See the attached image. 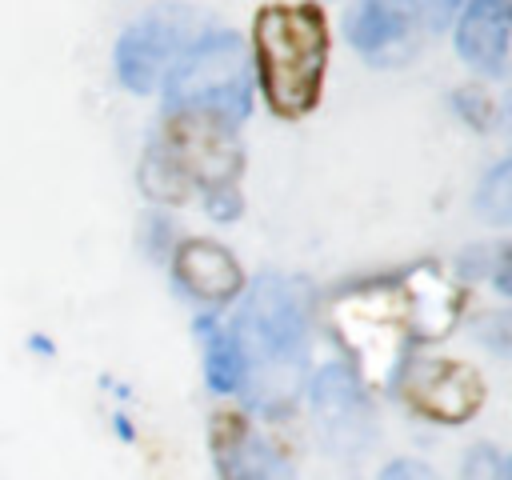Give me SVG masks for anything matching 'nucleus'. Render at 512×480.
<instances>
[{
	"instance_id": "f03ea898",
	"label": "nucleus",
	"mask_w": 512,
	"mask_h": 480,
	"mask_svg": "<svg viewBox=\"0 0 512 480\" xmlns=\"http://www.w3.org/2000/svg\"><path fill=\"white\" fill-rule=\"evenodd\" d=\"M312 324V288L300 276H256L232 336L244 352V384L260 408H288L300 392Z\"/></svg>"
},
{
	"instance_id": "9d476101",
	"label": "nucleus",
	"mask_w": 512,
	"mask_h": 480,
	"mask_svg": "<svg viewBox=\"0 0 512 480\" xmlns=\"http://www.w3.org/2000/svg\"><path fill=\"white\" fill-rule=\"evenodd\" d=\"M312 412L324 428V440L340 452H356L372 440V408L356 384V376L340 364H328L312 380Z\"/></svg>"
},
{
	"instance_id": "ddd939ff",
	"label": "nucleus",
	"mask_w": 512,
	"mask_h": 480,
	"mask_svg": "<svg viewBox=\"0 0 512 480\" xmlns=\"http://www.w3.org/2000/svg\"><path fill=\"white\" fill-rule=\"evenodd\" d=\"M196 328L204 336V380H208V388L220 392V396L240 392L248 368H244V352H240L232 328H220L212 320H200Z\"/></svg>"
},
{
	"instance_id": "412c9836",
	"label": "nucleus",
	"mask_w": 512,
	"mask_h": 480,
	"mask_svg": "<svg viewBox=\"0 0 512 480\" xmlns=\"http://www.w3.org/2000/svg\"><path fill=\"white\" fill-rule=\"evenodd\" d=\"M504 480H512V460H508V464H504Z\"/></svg>"
},
{
	"instance_id": "f8f14e48",
	"label": "nucleus",
	"mask_w": 512,
	"mask_h": 480,
	"mask_svg": "<svg viewBox=\"0 0 512 480\" xmlns=\"http://www.w3.org/2000/svg\"><path fill=\"white\" fill-rule=\"evenodd\" d=\"M512 44V0H468L456 20V52L476 72H504Z\"/></svg>"
},
{
	"instance_id": "0eeeda50",
	"label": "nucleus",
	"mask_w": 512,
	"mask_h": 480,
	"mask_svg": "<svg viewBox=\"0 0 512 480\" xmlns=\"http://www.w3.org/2000/svg\"><path fill=\"white\" fill-rule=\"evenodd\" d=\"M396 392L408 404V412L432 420V424H468L484 408V376L464 364V360H444V356H424V360H404L396 372Z\"/></svg>"
},
{
	"instance_id": "f3484780",
	"label": "nucleus",
	"mask_w": 512,
	"mask_h": 480,
	"mask_svg": "<svg viewBox=\"0 0 512 480\" xmlns=\"http://www.w3.org/2000/svg\"><path fill=\"white\" fill-rule=\"evenodd\" d=\"M464 480H504V460L492 444H476L464 456Z\"/></svg>"
},
{
	"instance_id": "dca6fc26",
	"label": "nucleus",
	"mask_w": 512,
	"mask_h": 480,
	"mask_svg": "<svg viewBox=\"0 0 512 480\" xmlns=\"http://www.w3.org/2000/svg\"><path fill=\"white\" fill-rule=\"evenodd\" d=\"M448 100H452L456 116H460L468 128H476V132L492 128V116H496V108H492V96L484 92V84H460V88H456Z\"/></svg>"
},
{
	"instance_id": "2eb2a0df",
	"label": "nucleus",
	"mask_w": 512,
	"mask_h": 480,
	"mask_svg": "<svg viewBox=\"0 0 512 480\" xmlns=\"http://www.w3.org/2000/svg\"><path fill=\"white\" fill-rule=\"evenodd\" d=\"M464 276H488L504 296H512V244H476L460 256Z\"/></svg>"
},
{
	"instance_id": "6ab92c4d",
	"label": "nucleus",
	"mask_w": 512,
	"mask_h": 480,
	"mask_svg": "<svg viewBox=\"0 0 512 480\" xmlns=\"http://www.w3.org/2000/svg\"><path fill=\"white\" fill-rule=\"evenodd\" d=\"M380 480H440V476L420 460H392Z\"/></svg>"
},
{
	"instance_id": "7ed1b4c3",
	"label": "nucleus",
	"mask_w": 512,
	"mask_h": 480,
	"mask_svg": "<svg viewBox=\"0 0 512 480\" xmlns=\"http://www.w3.org/2000/svg\"><path fill=\"white\" fill-rule=\"evenodd\" d=\"M328 16L316 0L264 4L252 20L256 84L272 116L300 120L320 104L328 72Z\"/></svg>"
},
{
	"instance_id": "4be33fe9",
	"label": "nucleus",
	"mask_w": 512,
	"mask_h": 480,
	"mask_svg": "<svg viewBox=\"0 0 512 480\" xmlns=\"http://www.w3.org/2000/svg\"><path fill=\"white\" fill-rule=\"evenodd\" d=\"M508 116H512V96H508Z\"/></svg>"
},
{
	"instance_id": "9b49d317",
	"label": "nucleus",
	"mask_w": 512,
	"mask_h": 480,
	"mask_svg": "<svg viewBox=\"0 0 512 480\" xmlns=\"http://www.w3.org/2000/svg\"><path fill=\"white\" fill-rule=\"evenodd\" d=\"M172 276H176V284H180L192 300L212 304V308L236 300L240 288H244V268H240V260H236L224 244L200 240V236L176 244V252H172Z\"/></svg>"
},
{
	"instance_id": "a211bd4d",
	"label": "nucleus",
	"mask_w": 512,
	"mask_h": 480,
	"mask_svg": "<svg viewBox=\"0 0 512 480\" xmlns=\"http://www.w3.org/2000/svg\"><path fill=\"white\" fill-rule=\"evenodd\" d=\"M480 336H484V344H488L492 352L512 356V316H488V320L480 324Z\"/></svg>"
},
{
	"instance_id": "39448f33",
	"label": "nucleus",
	"mask_w": 512,
	"mask_h": 480,
	"mask_svg": "<svg viewBox=\"0 0 512 480\" xmlns=\"http://www.w3.org/2000/svg\"><path fill=\"white\" fill-rule=\"evenodd\" d=\"M152 148L168 160V168L196 192L212 196L224 188H236L240 168H244V152L236 140V124H228L216 112H200V108H168Z\"/></svg>"
},
{
	"instance_id": "4468645a",
	"label": "nucleus",
	"mask_w": 512,
	"mask_h": 480,
	"mask_svg": "<svg viewBox=\"0 0 512 480\" xmlns=\"http://www.w3.org/2000/svg\"><path fill=\"white\" fill-rule=\"evenodd\" d=\"M476 216L488 224H512V156L500 160L476 188Z\"/></svg>"
},
{
	"instance_id": "20e7f679",
	"label": "nucleus",
	"mask_w": 512,
	"mask_h": 480,
	"mask_svg": "<svg viewBox=\"0 0 512 480\" xmlns=\"http://www.w3.org/2000/svg\"><path fill=\"white\" fill-rule=\"evenodd\" d=\"M168 108L216 112L240 124L252 108V68L236 32H204L168 72Z\"/></svg>"
},
{
	"instance_id": "f257e3e1",
	"label": "nucleus",
	"mask_w": 512,
	"mask_h": 480,
	"mask_svg": "<svg viewBox=\"0 0 512 480\" xmlns=\"http://www.w3.org/2000/svg\"><path fill=\"white\" fill-rule=\"evenodd\" d=\"M464 312V288L436 264L376 276L344 288L328 304V324L356 364V376L388 388L404 368L408 344L444 340Z\"/></svg>"
},
{
	"instance_id": "aec40b11",
	"label": "nucleus",
	"mask_w": 512,
	"mask_h": 480,
	"mask_svg": "<svg viewBox=\"0 0 512 480\" xmlns=\"http://www.w3.org/2000/svg\"><path fill=\"white\" fill-rule=\"evenodd\" d=\"M460 8V0H424V12H428V28H444L452 20V12Z\"/></svg>"
},
{
	"instance_id": "1a4fd4ad",
	"label": "nucleus",
	"mask_w": 512,
	"mask_h": 480,
	"mask_svg": "<svg viewBox=\"0 0 512 480\" xmlns=\"http://www.w3.org/2000/svg\"><path fill=\"white\" fill-rule=\"evenodd\" d=\"M216 480H296L288 460L252 428L240 408H216L208 420Z\"/></svg>"
},
{
	"instance_id": "423d86ee",
	"label": "nucleus",
	"mask_w": 512,
	"mask_h": 480,
	"mask_svg": "<svg viewBox=\"0 0 512 480\" xmlns=\"http://www.w3.org/2000/svg\"><path fill=\"white\" fill-rule=\"evenodd\" d=\"M204 12L188 4H160L116 40V76L132 92H152L168 80L176 60L204 36Z\"/></svg>"
},
{
	"instance_id": "6e6552de",
	"label": "nucleus",
	"mask_w": 512,
	"mask_h": 480,
	"mask_svg": "<svg viewBox=\"0 0 512 480\" xmlns=\"http://www.w3.org/2000/svg\"><path fill=\"white\" fill-rule=\"evenodd\" d=\"M428 32L424 0H360L348 12V40L368 64L408 60Z\"/></svg>"
}]
</instances>
